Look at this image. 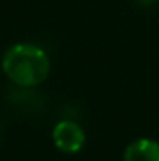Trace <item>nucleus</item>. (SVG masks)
I'll return each instance as SVG.
<instances>
[{
    "label": "nucleus",
    "mask_w": 159,
    "mask_h": 161,
    "mask_svg": "<svg viewBox=\"0 0 159 161\" xmlns=\"http://www.w3.org/2000/svg\"><path fill=\"white\" fill-rule=\"evenodd\" d=\"M51 62L48 53L33 43H16L5 50L2 57V70L5 77L21 87H34L43 84L50 75Z\"/></svg>",
    "instance_id": "1"
},
{
    "label": "nucleus",
    "mask_w": 159,
    "mask_h": 161,
    "mask_svg": "<svg viewBox=\"0 0 159 161\" xmlns=\"http://www.w3.org/2000/svg\"><path fill=\"white\" fill-rule=\"evenodd\" d=\"M51 139L56 149L65 154H75L86 144V132L77 122L60 120L51 130Z\"/></svg>",
    "instance_id": "2"
},
{
    "label": "nucleus",
    "mask_w": 159,
    "mask_h": 161,
    "mask_svg": "<svg viewBox=\"0 0 159 161\" xmlns=\"http://www.w3.org/2000/svg\"><path fill=\"white\" fill-rule=\"evenodd\" d=\"M123 161H159V142L151 137L132 141L123 151Z\"/></svg>",
    "instance_id": "3"
}]
</instances>
